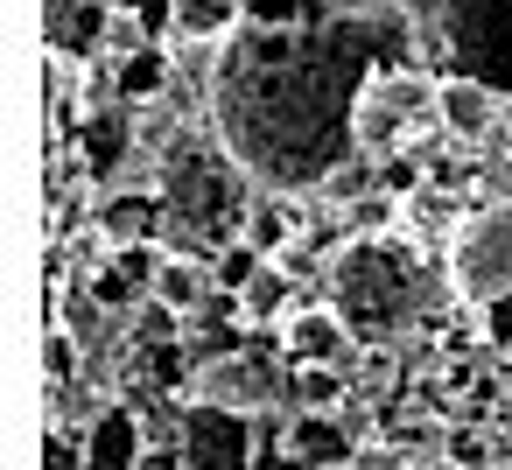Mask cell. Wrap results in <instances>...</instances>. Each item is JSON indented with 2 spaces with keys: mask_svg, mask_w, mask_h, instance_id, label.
Instances as JSON below:
<instances>
[{
  "mask_svg": "<svg viewBox=\"0 0 512 470\" xmlns=\"http://www.w3.org/2000/svg\"><path fill=\"white\" fill-rule=\"evenodd\" d=\"M253 176L232 162V148L211 134V141H183L162 155V176H155V197H162V239L176 253H225L246 218H253Z\"/></svg>",
  "mask_w": 512,
  "mask_h": 470,
  "instance_id": "cell-3",
  "label": "cell"
},
{
  "mask_svg": "<svg viewBox=\"0 0 512 470\" xmlns=\"http://www.w3.org/2000/svg\"><path fill=\"white\" fill-rule=\"evenodd\" d=\"M43 358H50V386H57V393H71V386H78V330L50 323V344H43Z\"/></svg>",
  "mask_w": 512,
  "mask_h": 470,
  "instance_id": "cell-19",
  "label": "cell"
},
{
  "mask_svg": "<svg viewBox=\"0 0 512 470\" xmlns=\"http://www.w3.org/2000/svg\"><path fill=\"white\" fill-rule=\"evenodd\" d=\"M442 71H463L512 99V0H435Z\"/></svg>",
  "mask_w": 512,
  "mask_h": 470,
  "instance_id": "cell-5",
  "label": "cell"
},
{
  "mask_svg": "<svg viewBox=\"0 0 512 470\" xmlns=\"http://www.w3.org/2000/svg\"><path fill=\"white\" fill-rule=\"evenodd\" d=\"M288 393H295V414H344L351 365H295L288 372Z\"/></svg>",
  "mask_w": 512,
  "mask_h": 470,
  "instance_id": "cell-15",
  "label": "cell"
},
{
  "mask_svg": "<svg viewBox=\"0 0 512 470\" xmlns=\"http://www.w3.org/2000/svg\"><path fill=\"white\" fill-rule=\"evenodd\" d=\"M288 456H295V470H344V463H358L351 421L344 414H295L288 421Z\"/></svg>",
  "mask_w": 512,
  "mask_h": 470,
  "instance_id": "cell-12",
  "label": "cell"
},
{
  "mask_svg": "<svg viewBox=\"0 0 512 470\" xmlns=\"http://www.w3.org/2000/svg\"><path fill=\"white\" fill-rule=\"evenodd\" d=\"M344 470H358V463H344Z\"/></svg>",
  "mask_w": 512,
  "mask_h": 470,
  "instance_id": "cell-21",
  "label": "cell"
},
{
  "mask_svg": "<svg viewBox=\"0 0 512 470\" xmlns=\"http://www.w3.org/2000/svg\"><path fill=\"white\" fill-rule=\"evenodd\" d=\"M274 344H281V365H288V372H295V365H351V358H358V337L344 330V316H337L330 302L295 309V316L274 330Z\"/></svg>",
  "mask_w": 512,
  "mask_h": 470,
  "instance_id": "cell-9",
  "label": "cell"
},
{
  "mask_svg": "<svg viewBox=\"0 0 512 470\" xmlns=\"http://www.w3.org/2000/svg\"><path fill=\"white\" fill-rule=\"evenodd\" d=\"M449 295L463 309H498L512 302V197H491L477 204L456 239H449Z\"/></svg>",
  "mask_w": 512,
  "mask_h": 470,
  "instance_id": "cell-6",
  "label": "cell"
},
{
  "mask_svg": "<svg viewBox=\"0 0 512 470\" xmlns=\"http://www.w3.org/2000/svg\"><path fill=\"white\" fill-rule=\"evenodd\" d=\"M344 8H365V0H344Z\"/></svg>",
  "mask_w": 512,
  "mask_h": 470,
  "instance_id": "cell-20",
  "label": "cell"
},
{
  "mask_svg": "<svg viewBox=\"0 0 512 470\" xmlns=\"http://www.w3.org/2000/svg\"><path fill=\"white\" fill-rule=\"evenodd\" d=\"M120 8H127V22L141 29V43H176V0H120Z\"/></svg>",
  "mask_w": 512,
  "mask_h": 470,
  "instance_id": "cell-18",
  "label": "cell"
},
{
  "mask_svg": "<svg viewBox=\"0 0 512 470\" xmlns=\"http://www.w3.org/2000/svg\"><path fill=\"white\" fill-rule=\"evenodd\" d=\"M260 414L183 400L176 414V470H260Z\"/></svg>",
  "mask_w": 512,
  "mask_h": 470,
  "instance_id": "cell-7",
  "label": "cell"
},
{
  "mask_svg": "<svg viewBox=\"0 0 512 470\" xmlns=\"http://www.w3.org/2000/svg\"><path fill=\"white\" fill-rule=\"evenodd\" d=\"M85 470H148V421L127 400H106L85 414Z\"/></svg>",
  "mask_w": 512,
  "mask_h": 470,
  "instance_id": "cell-10",
  "label": "cell"
},
{
  "mask_svg": "<svg viewBox=\"0 0 512 470\" xmlns=\"http://www.w3.org/2000/svg\"><path fill=\"white\" fill-rule=\"evenodd\" d=\"M442 295H449V274H435V260L400 232H351L323 260V302L344 316L358 351L407 344L435 316Z\"/></svg>",
  "mask_w": 512,
  "mask_h": 470,
  "instance_id": "cell-2",
  "label": "cell"
},
{
  "mask_svg": "<svg viewBox=\"0 0 512 470\" xmlns=\"http://www.w3.org/2000/svg\"><path fill=\"white\" fill-rule=\"evenodd\" d=\"M99 239H106V246L162 239V197H148V190H113V197L99 204Z\"/></svg>",
  "mask_w": 512,
  "mask_h": 470,
  "instance_id": "cell-14",
  "label": "cell"
},
{
  "mask_svg": "<svg viewBox=\"0 0 512 470\" xmlns=\"http://www.w3.org/2000/svg\"><path fill=\"white\" fill-rule=\"evenodd\" d=\"M400 22L379 8H337L323 22H246L211 50L204 106L211 134L267 197H309L358 155V92L393 64Z\"/></svg>",
  "mask_w": 512,
  "mask_h": 470,
  "instance_id": "cell-1",
  "label": "cell"
},
{
  "mask_svg": "<svg viewBox=\"0 0 512 470\" xmlns=\"http://www.w3.org/2000/svg\"><path fill=\"white\" fill-rule=\"evenodd\" d=\"M351 134H358V155L365 162H393L414 141L442 134V78H428L414 64H379L365 78V92H358Z\"/></svg>",
  "mask_w": 512,
  "mask_h": 470,
  "instance_id": "cell-4",
  "label": "cell"
},
{
  "mask_svg": "<svg viewBox=\"0 0 512 470\" xmlns=\"http://www.w3.org/2000/svg\"><path fill=\"white\" fill-rule=\"evenodd\" d=\"M260 260H281L288 253V239H295V218L288 211H274V204H253V218H246V232H239Z\"/></svg>",
  "mask_w": 512,
  "mask_h": 470,
  "instance_id": "cell-17",
  "label": "cell"
},
{
  "mask_svg": "<svg viewBox=\"0 0 512 470\" xmlns=\"http://www.w3.org/2000/svg\"><path fill=\"white\" fill-rule=\"evenodd\" d=\"M288 393V365L281 358H260V351H211L190 365V386L183 400H211V407H239V414H267L274 400Z\"/></svg>",
  "mask_w": 512,
  "mask_h": 470,
  "instance_id": "cell-8",
  "label": "cell"
},
{
  "mask_svg": "<svg viewBox=\"0 0 512 470\" xmlns=\"http://www.w3.org/2000/svg\"><path fill=\"white\" fill-rule=\"evenodd\" d=\"M505 113H512L505 92H491V85H477V78H463V71H442V134H449L456 148H484V141L505 127Z\"/></svg>",
  "mask_w": 512,
  "mask_h": 470,
  "instance_id": "cell-11",
  "label": "cell"
},
{
  "mask_svg": "<svg viewBox=\"0 0 512 470\" xmlns=\"http://www.w3.org/2000/svg\"><path fill=\"white\" fill-rule=\"evenodd\" d=\"M78 155H85V169L92 176H106V169H120L127 155H134V106H92V120H85V134H78Z\"/></svg>",
  "mask_w": 512,
  "mask_h": 470,
  "instance_id": "cell-13",
  "label": "cell"
},
{
  "mask_svg": "<svg viewBox=\"0 0 512 470\" xmlns=\"http://www.w3.org/2000/svg\"><path fill=\"white\" fill-rule=\"evenodd\" d=\"M288 288H295V274H288L281 260H267V267H260L246 288H239V309H246V323H253V330H267V323H274V330H281V323L295 316V309H288Z\"/></svg>",
  "mask_w": 512,
  "mask_h": 470,
  "instance_id": "cell-16",
  "label": "cell"
}]
</instances>
